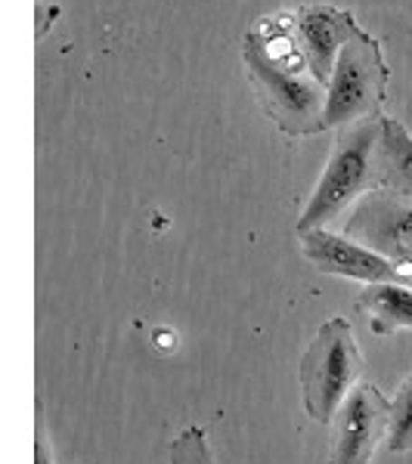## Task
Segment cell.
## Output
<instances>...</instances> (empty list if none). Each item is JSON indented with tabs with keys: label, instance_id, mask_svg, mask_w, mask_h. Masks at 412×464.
I'll return each instance as SVG.
<instances>
[{
	"label": "cell",
	"instance_id": "obj_1",
	"mask_svg": "<svg viewBox=\"0 0 412 464\" xmlns=\"http://www.w3.org/2000/svg\"><path fill=\"white\" fill-rule=\"evenodd\" d=\"M245 72L264 115L286 137L323 133L326 84L310 72L291 34L289 13L267 16L245 34Z\"/></svg>",
	"mask_w": 412,
	"mask_h": 464
},
{
	"label": "cell",
	"instance_id": "obj_2",
	"mask_svg": "<svg viewBox=\"0 0 412 464\" xmlns=\"http://www.w3.org/2000/svg\"><path fill=\"white\" fill-rule=\"evenodd\" d=\"M381 118H359V121L338 127L323 174H319L310 201L298 217V236L310 229H329L335 223L341 227L357 201L376 189V149L381 137Z\"/></svg>",
	"mask_w": 412,
	"mask_h": 464
},
{
	"label": "cell",
	"instance_id": "obj_3",
	"mask_svg": "<svg viewBox=\"0 0 412 464\" xmlns=\"http://www.w3.org/2000/svg\"><path fill=\"white\" fill-rule=\"evenodd\" d=\"M363 381L366 359L354 338V325L344 316L326 319L298 362L304 411L317 424H332L338 409Z\"/></svg>",
	"mask_w": 412,
	"mask_h": 464
},
{
	"label": "cell",
	"instance_id": "obj_4",
	"mask_svg": "<svg viewBox=\"0 0 412 464\" xmlns=\"http://www.w3.org/2000/svg\"><path fill=\"white\" fill-rule=\"evenodd\" d=\"M387 81H391V69L381 56L378 37L359 28L344 44L332 78L326 84L323 130H338L359 118H381L387 100Z\"/></svg>",
	"mask_w": 412,
	"mask_h": 464
},
{
	"label": "cell",
	"instance_id": "obj_5",
	"mask_svg": "<svg viewBox=\"0 0 412 464\" xmlns=\"http://www.w3.org/2000/svg\"><path fill=\"white\" fill-rule=\"evenodd\" d=\"M338 232L394 260L412 276V201L387 189H372L344 217Z\"/></svg>",
	"mask_w": 412,
	"mask_h": 464
},
{
	"label": "cell",
	"instance_id": "obj_6",
	"mask_svg": "<svg viewBox=\"0 0 412 464\" xmlns=\"http://www.w3.org/2000/svg\"><path fill=\"white\" fill-rule=\"evenodd\" d=\"M391 430V400L372 381H363L332 421L329 464H372Z\"/></svg>",
	"mask_w": 412,
	"mask_h": 464
},
{
	"label": "cell",
	"instance_id": "obj_7",
	"mask_svg": "<svg viewBox=\"0 0 412 464\" xmlns=\"http://www.w3.org/2000/svg\"><path fill=\"white\" fill-rule=\"evenodd\" d=\"M298 248L304 260L317 266L326 276H341V279H354L363 285H381V282H397V285L412 288V276L400 269L394 260L381 257L378 251L366 248V245L348 238L344 232L335 229H310L298 236Z\"/></svg>",
	"mask_w": 412,
	"mask_h": 464
},
{
	"label": "cell",
	"instance_id": "obj_8",
	"mask_svg": "<svg viewBox=\"0 0 412 464\" xmlns=\"http://www.w3.org/2000/svg\"><path fill=\"white\" fill-rule=\"evenodd\" d=\"M289 19H291V34H295L310 72L323 84H329L344 44L359 32L354 13L338 10V6H329V4H307L291 10Z\"/></svg>",
	"mask_w": 412,
	"mask_h": 464
},
{
	"label": "cell",
	"instance_id": "obj_9",
	"mask_svg": "<svg viewBox=\"0 0 412 464\" xmlns=\"http://www.w3.org/2000/svg\"><path fill=\"white\" fill-rule=\"evenodd\" d=\"M376 189L412 201V133L397 118H381L376 149Z\"/></svg>",
	"mask_w": 412,
	"mask_h": 464
},
{
	"label": "cell",
	"instance_id": "obj_10",
	"mask_svg": "<svg viewBox=\"0 0 412 464\" xmlns=\"http://www.w3.org/2000/svg\"><path fill=\"white\" fill-rule=\"evenodd\" d=\"M357 310L369 322L376 338H387L397 332H412V288L397 282L366 285L357 297Z\"/></svg>",
	"mask_w": 412,
	"mask_h": 464
},
{
	"label": "cell",
	"instance_id": "obj_11",
	"mask_svg": "<svg viewBox=\"0 0 412 464\" xmlns=\"http://www.w3.org/2000/svg\"><path fill=\"white\" fill-rule=\"evenodd\" d=\"M387 449L394 455L412 452V375L397 387L391 400V430H387Z\"/></svg>",
	"mask_w": 412,
	"mask_h": 464
},
{
	"label": "cell",
	"instance_id": "obj_12",
	"mask_svg": "<svg viewBox=\"0 0 412 464\" xmlns=\"http://www.w3.org/2000/svg\"><path fill=\"white\" fill-rule=\"evenodd\" d=\"M168 464H217L208 430L201 424L180 430L168 446Z\"/></svg>",
	"mask_w": 412,
	"mask_h": 464
},
{
	"label": "cell",
	"instance_id": "obj_13",
	"mask_svg": "<svg viewBox=\"0 0 412 464\" xmlns=\"http://www.w3.org/2000/svg\"><path fill=\"white\" fill-rule=\"evenodd\" d=\"M34 464H56L54 461V446H50V430H47V418H44L41 396L34 400Z\"/></svg>",
	"mask_w": 412,
	"mask_h": 464
},
{
	"label": "cell",
	"instance_id": "obj_14",
	"mask_svg": "<svg viewBox=\"0 0 412 464\" xmlns=\"http://www.w3.org/2000/svg\"><path fill=\"white\" fill-rule=\"evenodd\" d=\"M65 464H72V461H65Z\"/></svg>",
	"mask_w": 412,
	"mask_h": 464
}]
</instances>
